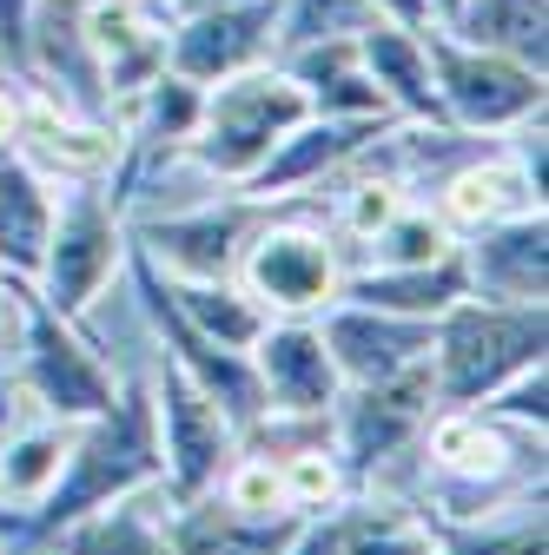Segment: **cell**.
Masks as SVG:
<instances>
[{
  "label": "cell",
  "instance_id": "obj_14",
  "mask_svg": "<svg viewBox=\"0 0 549 555\" xmlns=\"http://www.w3.org/2000/svg\"><path fill=\"white\" fill-rule=\"evenodd\" d=\"M384 126H391V119L305 113V119L279 139V153L258 166V179H252V185H239V192H252V198H265V205H279V198H311V192H324V179L345 172V166L371 146Z\"/></svg>",
  "mask_w": 549,
  "mask_h": 555
},
{
  "label": "cell",
  "instance_id": "obj_17",
  "mask_svg": "<svg viewBox=\"0 0 549 555\" xmlns=\"http://www.w3.org/2000/svg\"><path fill=\"white\" fill-rule=\"evenodd\" d=\"M173 516H179V496L159 482H140L100 509H87L80 522H66L53 542L66 555H179V535H173Z\"/></svg>",
  "mask_w": 549,
  "mask_h": 555
},
{
  "label": "cell",
  "instance_id": "obj_7",
  "mask_svg": "<svg viewBox=\"0 0 549 555\" xmlns=\"http://www.w3.org/2000/svg\"><path fill=\"white\" fill-rule=\"evenodd\" d=\"M271 205L239 192V185H219L192 205H173V212H153V219H132L126 238L159 278L173 285H213V278H232L252 232L265 225Z\"/></svg>",
  "mask_w": 549,
  "mask_h": 555
},
{
  "label": "cell",
  "instance_id": "obj_24",
  "mask_svg": "<svg viewBox=\"0 0 549 555\" xmlns=\"http://www.w3.org/2000/svg\"><path fill=\"white\" fill-rule=\"evenodd\" d=\"M166 298H173V311H179L199 337H213L219 351H252L258 331L271 324V318L239 292V278H213V285H173V278H166Z\"/></svg>",
  "mask_w": 549,
  "mask_h": 555
},
{
  "label": "cell",
  "instance_id": "obj_21",
  "mask_svg": "<svg viewBox=\"0 0 549 555\" xmlns=\"http://www.w3.org/2000/svg\"><path fill=\"white\" fill-rule=\"evenodd\" d=\"M66 443H74V424H60V416H21L14 430H0V509L27 516L60 482Z\"/></svg>",
  "mask_w": 549,
  "mask_h": 555
},
{
  "label": "cell",
  "instance_id": "obj_19",
  "mask_svg": "<svg viewBox=\"0 0 549 555\" xmlns=\"http://www.w3.org/2000/svg\"><path fill=\"white\" fill-rule=\"evenodd\" d=\"M352 305H378V311H397V318H444L457 298H470L463 285V258H437V264H352L345 271V292Z\"/></svg>",
  "mask_w": 549,
  "mask_h": 555
},
{
  "label": "cell",
  "instance_id": "obj_30",
  "mask_svg": "<svg viewBox=\"0 0 549 555\" xmlns=\"http://www.w3.org/2000/svg\"><path fill=\"white\" fill-rule=\"evenodd\" d=\"M27 21H34V0H0V74H14V66H21Z\"/></svg>",
  "mask_w": 549,
  "mask_h": 555
},
{
  "label": "cell",
  "instance_id": "obj_2",
  "mask_svg": "<svg viewBox=\"0 0 549 555\" xmlns=\"http://www.w3.org/2000/svg\"><path fill=\"white\" fill-rule=\"evenodd\" d=\"M345 245L324 225L318 198H279L239 258V292L265 318H318L345 292Z\"/></svg>",
  "mask_w": 549,
  "mask_h": 555
},
{
  "label": "cell",
  "instance_id": "obj_8",
  "mask_svg": "<svg viewBox=\"0 0 549 555\" xmlns=\"http://www.w3.org/2000/svg\"><path fill=\"white\" fill-rule=\"evenodd\" d=\"M279 53V0H173L166 66L192 87H219Z\"/></svg>",
  "mask_w": 549,
  "mask_h": 555
},
{
  "label": "cell",
  "instance_id": "obj_9",
  "mask_svg": "<svg viewBox=\"0 0 549 555\" xmlns=\"http://www.w3.org/2000/svg\"><path fill=\"white\" fill-rule=\"evenodd\" d=\"M437 410V384H431V364H410L397 377H378V384H345L324 416V437L337 450V463H345L352 490L397 450H410L424 437Z\"/></svg>",
  "mask_w": 549,
  "mask_h": 555
},
{
  "label": "cell",
  "instance_id": "obj_18",
  "mask_svg": "<svg viewBox=\"0 0 549 555\" xmlns=\"http://www.w3.org/2000/svg\"><path fill=\"white\" fill-rule=\"evenodd\" d=\"M53 198L60 185L21 159V153H0V271L34 285L40 271V251H47V232H53Z\"/></svg>",
  "mask_w": 549,
  "mask_h": 555
},
{
  "label": "cell",
  "instance_id": "obj_13",
  "mask_svg": "<svg viewBox=\"0 0 549 555\" xmlns=\"http://www.w3.org/2000/svg\"><path fill=\"white\" fill-rule=\"evenodd\" d=\"M245 358H252L265 416H305V424H324L337 390H345V377H337L324 337H318V318H271Z\"/></svg>",
  "mask_w": 549,
  "mask_h": 555
},
{
  "label": "cell",
  "instance_id": "obj_15",
  "mask_svg": "<svg viewBox=\"0 0 549 555\" xmlns=\"http://www.w3.org/2000/svg\"><path fill=\"white\" fill-rule=\"evenodd\" d=\"M318 337L345 384H378L431 358V318H397V311L352 305V298L318 311Z\"/></svg>",
  "mask_w": 549,
  "mask_h": 555
},
{
  "label": "cell",
  "instance_id": "obj_32",
  "mask_svg": "<svg viewBox=\"0 0 549 555\" xmlns=\"http://www.w3.org/2000/svg\"><path fill=\"white\" fill-rule=\"evenodd\" d=\"M365 8H371L378 21H391V27H437L431 0H365Z\"/></svg>",
  "mask_w": 549,
  "mask_h": 555
},
{
  "label": "cell",
  "instance_id": "obj_16",
  "mask_svg": "<svg viewBox=\"0 0 549 555\" xmlns=\"http://www.w3.org/2000/svg\"><path fill=\"white\" fill-rule=\"evenodd\" d=\"M457 258H463L470 298H484V305H542L549 298V212L470 232V238H457Z\"/></svg>",
  "mask_w": 549,
  "mask_h": 555
},
{
  "label": "cell",
  "instance_id": "obj_34",
  "mask_svg": "<svg viewBox=\"0 0 549 555\" xmlns=\"http://www.w3.org/2000/svg\"><path fill=\"white\" fill-rule=\"evenodd\" d=\"M457 8H463V0H431V14H437V27H444V21H450Z\"/></svg>",
  "mask_w": 549,
  "mask_h": 555
},
{
  "label": "cell",
  "instance_id": "obj_25",
  "mask_svg": "<svg viewBox=\"0 0 549 555\" xmlns=\"http://www.w3.org/2000/svg\"><path fill=\"white\" fill-rule=\"evenodd\" d=\"M437 548L444 555H549V535H542V490L536 496H516L490 516H476L463 529H437Z\"/></svg>",
  "mask_w": 549,
  "mask_h": 555
},
{
  "label": "cell",
  "instance_id": "obj_20",
  "mask_svg": "<svg viewBox=\"0 0 549 555\" xmlns=\"http://www.w3.org/2000/svg\"><path fill=\"white\" fill-rule=\"evenodd\" d=\"M358 66H365V80L384 93L391 119H437L424 27H391V21H371V27L358 34Z\"/></svg>",
  "mask_w": 549,
  "mask_h": 555
},
{
  "label": "cell",
  "instance_id": "obj_31",
  "mask_svg": "<svg viewBox=\"0 0 549 555\" xmlns=\"http://www.w3.org/2000/svg\"><path fill=\"white\" fill-rule=\"evenodd\" d=\"M21 126H27V93L14 74H0V153L21 146Z\"/></svg>",
  "mask_w": 549,
  "mask_h": 555
},
{
  "label": "cell",
  "instance_id": "obj_11",
  "mask_svg": "<svg viewBox=\"0 0 549 555\" xmlns=\"http://www.w3.org/2000/svg\"><path fill=\"white\" fill-rule=\"evenodd\" d=\"M14 377H21L27 403H34L40 416H60V424H87V416H100V410L119 397L113 364L74 331V318H53L40 298H34V311H27V337H21Z\"/></svg>",
  "mask_w": 549,
  "mask_h": 555
},
{
  "label": "cell",
  "instance_id": "obj_26",
  "mask_svg": "<svg viewBox=\"0 0 549 555\" xmlns=\"http://www.w3.org/2000/svg\"><path fill=\"white\" fill-rule=\"evenodd\" d=\"M450 251H457V232L431 212L424 198H404L397 212L358 245L352 264H437V258H450Z\"/></svg>",
  "mask_w": 549,
  "mask_h": 555
},
{
  "label": "cell",
  "instance_id": "obj_29",
  "mask_svg": "<svg viewBox=\"0 0 549 555\" xmlns=\"http://www.w3.org/2000/svg\"><path fill=\"white\" fill-rule=\"evenodd\" d=\"M27 311H34V285H21V278L0 271V364H8V371H14V358H21Z\"/></svg>",
  "mask_w": 549,
  "mask_h": 555
},
{
  "label": "cell",
  "instance_id": "obj_1",
  "mask_svg": "<svg viewBox=\"0 0 549 555\" xmlns=\"http://www.w3.org/2000/svg\"><path fill=\"white\" fill-rule=\"evenodd\" d=\"M140 482H159V424H153L146 377H132V384H119V397L100 416L74 424L60 482L27 509V542H53L66 522H80L87 509L140 490Z\"/></svg>",
  "mask_w": 549,
  "mask_h": 555
},
{
  "label": "cell",
  "instance_id": "obj_33",
  "mask_svg": "<svg viewBox=\"0 0 549 555\" xmlns=\"http://www.w3.org/2000/svg\"><path fill=\"white\" fill-rule=\"evenodd\" d=\"M0 548H27V516H0Z\"/></svg>",
  "mask_w": 549,
  "mask_h": 555
},
{
  "label": "cell",
  "instance_id": "obj_35",
  "mask_svg": "<svg viewBox=\"0 0 549 555\" xmlns=\"http://www.w3.org/2000/svg\"><path fill=\"white\" fill-rule=\"evenodd\" d=\"M21 555H66V548H60V542H27Z\"/></svg>",
  "mask_w": 549,
  "mask_h": 555
},
{
  "label": "cell",
  "instance_id": "obj_27",
  "mask_svg": "<svg viewBox=\"0 0 549 555\" xmlns=\"http://www.w3.org/2000/svg\"><path fill=\"white\" fill-rule=\"evenodd\" d=\"M371 21L378 14L365 8V0H279V53L311 47V40H358Z\"/></svg>",
  "mask_w": 549,
  "mask_h": 555
},
{
  "label": "cell",
  "instance_id": "obj_22",
  "mask_svg": "<svg viewBox=\"0 0 549 555\" xmlns=\"http://www.w3.org/2000/svg\"><path fill=\"white\" fill-rule=\"evenodd\" d=\"M444 27L470 47L510 53L536 74H549V0H463Z\"/></svg>",
  "mask_w": 549,
  "mask_h": 555
},
{
  "label": "cell",
  "instance_id": "obj_3",
  "mask_svg": "<svg viewBox=\"0 0 549 555\" xmlns=\"http://www.w3.org/2000/svg\"><path fill=\"white\" fill-rule=\"evenodd\" d=\"M549 351V305H484V298H457L431 324V384L437 403L476 410L497 397L516 371L542 364Z\"/></svg>",
  "mask_w": 549,
  "mask_h": 555
},
{
  "label": "cell",
  "instance_id": "obj_28",
  "mask_svg": "<svg viewBox=\"0 0 549 555\" xmlns=\"http://www.w3.org/2000/svg\"><path fill=\"white\" fill-rule=\"evenodd\" d=\"M476 410H490V416H503V424H516V430H536V437H542V424H549V364L516 371L497 397H484Z\"/></svg>",
  "mask_w": 549,
  "mask_h": 555
},
{
  "label": "cell",
  "instance_id": "obj_36",
  "mask_svg": "<svg viewBox=\"0 0 549 555\" xmlns=\"http://www.w3.org/2000/svg\"><path fill=\"white\" fill-rule=\"evenodd\" d=\"M0 555H21V548H0Z\"/></svg>",
  "mask_w": 549,
  "mask_h": 555
},
{
  "label": "cell",
  "instance_id": "obj_5",
  "mask_svg": "<svg viewBox=\"0 0 549 555\" xmlns=\"http://www.w3.org/2000/svg\"><path fill=\"white\" fill-rule=\"evenodd\" d=\"M431 47V93H437V119L470 132V139H503L510 126H523L529 113L549 106V74L490 53V47H470L450 27H424Z\"/></svg>",
  "mask_w": 549,
  "mask_h": 555
},
{
  "label": "cell",
  "instance_id": "obj_6",
  "mask_svg": "<svg viewBox=\"0 0 549 555\" xmlns=\"http://www.w3.org/2000/svg\"><path fill=\"white\" fill-rule=\"evenodd\" d=\"M126 219L106 185H60L53 198V232H47V251H40V271H34V298L53 311V318H80L113 278L126 271Z\"/></svg>",
  "mask_w": 549,
  "mask_h": 555
},
{
  "label": "cell",
  "instance_id": "obj_4",
  "mask_svg": "<svg viewBox=\"0 0 549 555\" xmlns=\"http://www.w3.org/2000/svg\"><path fill=\"white\" fill-rule=\"evenodd\" d=\"M311 113L305 87L285 74V66H252V74H232L219 87H205L199 126L186 139V159L213 179V185H252L258 166L279 153V139Z\"/></svg>",
  "mask_w": 549,
  "mask_h": 555
},
{
  "label": "cell",
  "instance_id": "obj_12",
  "mask_svg": "<svg viewBox=\"0 0 549 555\" xmlns=\"http://www.w3.org/2000/svg\"><path fill=\"white\" fill-rule=\"evenodd\" d=\"M424 205L457 232H484V225H510V219H529V212H549L542 205V185L510 159L503 139H490V146H470L457 166H444L424 192Z\"/></svg>",
  "mask_w": 549,
  "mask_h": 555
},
{
  "label": "cell",
  "instance_id": "obj_10",
  "mask_svg": "<svg viewBox=\"0 0 549 555\" xmlns=\"http://www.w3.org/2000/svg\"><path fill=\"white\" fill-rule=\"evenodd\" d=\"M146 397H153V424H159V476H166V490L179 503L205 496L219 482V469L232 463V450H239V424L166 351L146 371Z\"/></svg>",
  "mask_w": 549,
  "mask_h": 555
},
{
  "label": "cell",
  "instance_id": "obj_23",
  "mask_svg": "<svg viewBox=\"0 0 549 555\" xmlns=\"http://www.w3.org/2000/svg\"><path fill=\"white\" fill-rule=\"evenodd\" d=\"M337 555H444V548H437V529L410 503L352 490L337 503Z\"/></svg>",
  "mask_w": 549,
  "mask_h": 555
}]
</instances>
